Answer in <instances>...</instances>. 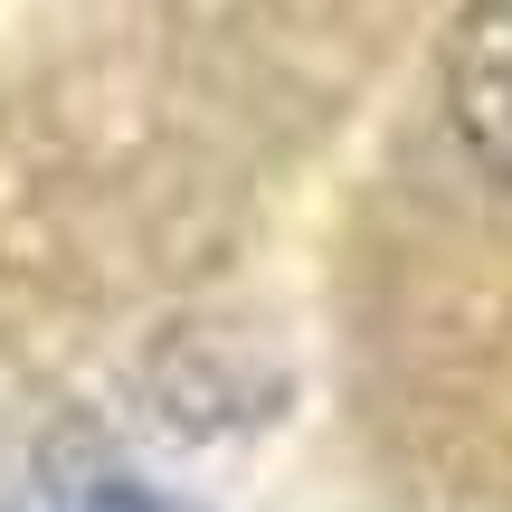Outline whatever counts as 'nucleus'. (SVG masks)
Returning a JSON list of instances; mask_svg holds the SVG:
<instances>
[{"mask_svg":"<svg viewBox=\"0 0 512 512\" xmlns=\"http://www.w3.org/2000/svg\"><path fill=\"white\" fill-rule=\"evenodd\" d=\"M446 114L465 152L494 181H512V0H465L446 38Z\"/></svg>","mask_w":512,"mask_h":512,"instance_id":"1","label":"nucleus"},{"mask_svg":"<svg viewBox=\"0 0 512 512\" xmlns=\"http://www.w3.org/2000/svg\"><path fill=\"white\" fill-rule=\"evenodd\" d=\"M67 512H190L181 494H152V484H95L86 503H67Z\"/></svg>","mask_w":512,"mask_h":512,"instance_id":"2","label":"nucleus"}]
</instances>
